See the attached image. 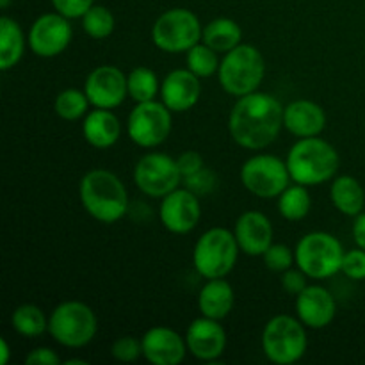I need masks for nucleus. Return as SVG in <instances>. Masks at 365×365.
<instances>
[{
    "label": "nucleus",
    "instance_id": "412c9836",
    "mask_svg": "<svg viewBox=\"0 0 365 365\" xmlns=\"http://www.w3.org/2000/svg\"><path fill=\"white\" fill-rule=\"evenodd\" d=\"M327 114L310 100H294L284 110V127L296 138H314L324 130Z\"/></svg>",
    "mask_w": 365,
    "mask_h": 365
},
{
    "label": "nucleus",
    "instance_id": "c756f323",
    "mask_svg": "<svg viewBox=\"0 0 365 365\" xmlns=\"http://www.w3.org/2000/svg\"><path fill=\"white\" fill-rule=\"evenodd\" d=\"M89 98L86 95V91H81V89H64L57 95L56 102H53V110L59 118L66 121H75L81 120L82 116L88 114L89 109Z\"/></svg>",
    "mask_w": 365,
    "mask_h": 365
},
{
    "label": "nucleus",
    "instance_id": "ea45409f",
    "mask_svg": "<svg viewBox=\"0 0 365 365\" xmlns=\"http://www.w3.org/2000/svg\"><path fill=\"white\" fill-rule=\"evenodd\" d=\"M27 365H59L61 359L53 349L50 348H36L25 356L24 360Z\"/></svg>",
    "mask_w": 365,
    "mask_h": 365
},
{
    "label": "nucleus",
    "instance_id": "2f4dec72",
    "mask_svg": "<svg viewBox=\"0 0 365 365\" xmlns=\"http://www.w3.org/2000/svg\"><path fill=\"white\" fill-rule=\"evenodd\" d=\"M187 70L198 75L200 78H207L220 70V61H217V52L210 48L205 43H196L191 50H187Z\"/></svg>",
    "mask_w": 365,
    "mask_h": 365
},
{
    "label": "nucleus",
    "instance_id": "f704fd0d",
    "mask_svg": "<svg viewBox=\"0 0 365 365\" xmlns=\"http://www.w3.org/2000/svg\"><path fill=\"white\" fill-rule=\"evenodd\" d=\"M341 273L349 280H365V250L355 248L344 253Z\"/></svg>",
    "mask_w": 365,
    "mask_h": 365
},
{
    "label": "nucleus",
    "instance_id": "a211bd4d",
    "mask_svg": "<svg viewBox=\"0 0 365 365\" xmlns=\"http://www.w3.org/2000/svg\"><path fill=\"white\" fill-rule=\"evenodd\" d=\"M335 312V298L321 285H307L305 291L296 296V314L305 327L321 330L334 321Z\"/></svg>",
    "mask_w": 365,
    "mask_h": 365
},
{
    "label": "nucleus",
    "instance_id": "20e7f679",
    "mask_svg": "<svg viewBox=\"0 0 365 365\" xmlns=\"http://www.w3.org/2000/svg\"><path fill=\"white\" fill-rule=\"evenodd\" d=\"M264 75H266V63L262 53L253 45H245V43L225 53L217 70L221 88L228 95L237 98L257 91L262 84Z\"/></svg>",
    "mask_w": 365,
    "mask_h": 365
},
{
    "label": "nucleus",
    "instance_id": "bb28decb",
    "mask_svg": "<svg viewBox=\"0 0 365 365\" xmlns=\"http://www.w3.org/2000/svg\"><path fill=\"white\" fill-rule=\"evenodd\" d=\"M11 324L21 337L27 339H36L48 330V319H46L45 312L32 303H24L14 309L13 316H11Z\"/></svg>",
    "mask_w": 365,
    "mask_h": 365
},
{
    "label": "nucleus",
    "instance_id": "a19ab883",
    "mask_svg": "<svg viewBox=\"0 0 365 365\" xmlns=\"http://www.w3.org/2000/svg\"><path fill=\"white\" fill-rule=\"evenodd\" d=\"M353 239H355L359 248L365 250V212H360L355 217V223H353Z\"/></svg>",
    "mask_w": 365,
    "mask_h": 365
},
{
    "label": "nucleus",
    "instance_id": "9d476101",
    "mask_svg": "<svg viewBox=\"0 0 365 365\" xmlns=\"http://www.w3.org/2000/svg\"><path fill=\"white\" fill-rule=\"evenodd\" d=\"M291 180L287 163L269 153L250 157L241 168L242 185L259 198H278Z\"/></svg>",
    "mask_w": 365,
    "mask_h": 365
},
{
    "label": "nucleus",
    "instance_id": "6e6552de",
    "mask_svg": "<svg viewBox=\"0 0 365 365\" xmlns=\"http://www.w3.org/2000/svg\"><path fill=\"white\" fill-rule=\"evenodd\" d=\"M98 321L89 305L82 302H63L48 317V331L64 348H84L95 339Z\"/></svg>",
    "mask_w": 365,
    "mask_h": 365
},
{
    "label": "nucleus",
    "instance_id": "5701e85b",
    "mask_svg": "<svg viewBox=\"0 0 365 365\" xmlns=\"http://www.w3.org/2000/svg\"><path fill=\"white\" fill-rule=\"evenodd\" d=\"M234 289L225 278H212L202 287L198 294V307L202 316L210 319H225L234 309Z\"/></svg>",
    "mask_w": 365,
    "mask_h": 365
},
{
    "label": "nucleus",
    "instance_id": "f257e3e1",
    "mask_svg": "<svg viewBox=\"0 0 365 365\" xmlns=\"http://www.w3.org/2000/svg\"><path fill=\"white\" fill-rule=\"evenodd\" d=\"M284 110L280 100L267 93L253 91L239 96L228 118L232 139L242 148H266L284 127Z\"/></svg>",
    "mask_w": 365,
    "mask_h": 365
},
{
    "label": "nucleus",
    "instance_id": "c9c22d12",
    "mask_svg": "<svg viewBox=\"0 0 365 365\" xmlns=\"http://www.w3.org/2000/svg\"><path fill=\"white\" fill-rule=\"evenodd\" d=\"M184 180H185V187H187L189 191L195 192L196 196H205L209 195V192L214 189V185H216V175H214L212 171L202 168L198 173L191 175V177H185Z\"/></svg>",
    "mask_w": 365,
    "mask_h": 365
},
{
    "label": "nucleus",
    "instance_id": "1a4fd4ad",
    "mask_svg": "<svg viewBox=\"0 0 365 365\" xmlns=\"http://www.w3.org/2000/svg\"><path fill=\"white\" fill-rule=\"evenodd\" d=\"M203 27L192 11L175 7L155 20L152 27V41L157 48L168 53H182L200 43Z\"/></svg>",
    "mask_w": 365,
    "mask_h": 365
},
{
    "label": "nucleus",
    "instance_id": "4be33fe9",
    "mask_svg": "<svg viewBox=\"0 0 365 365\" xmlns=\"http://www.w3.org/2000/svg\"><path fill=\"white\" fill-rule=\"evenodd\" d=\"M82 134L86 141L95 148H110L116 145L121 134L120 120L110 113V109H93L86 114L84 123H82Z\"/></svg>",
    "mask_w": 365,
    "mask_h": 365
},
{
    "label": "nucleus",
    "instance_id": "393cba45",
    "mask_svg": "<svg viewBox=\"0 0 365 365\" xmlns=\"http://www.w3.org/2000/svg\"><path fill=\"white\" fill-rule=\"evenodd\" d=\"M25 50V36L16 20L0 18V70L7 71L20 63Z\"/></svg>",
    "mask_w": 365,
    "mask_h": 365
},
{
    "label": "nucleus",
    "instance_id": "dca6fc26",
    "mask_svg": "<svg viewBox=\"0 0 365 365\" xmlns=\"http://www.w3.org/2000/svg\"><path fill=\"white\" fill-rule=\"evenodd\" d=\"M189 353L202 362H216L227 348V331L217 319L198 317L185 331Z\"/></svg>",
    "mask_w": 365,
    "mask_h": 365
},
{
    "label": "nucleus",
    "instance_id": "58836bf2",
    "mask_svg": "<svg viewBox=\"0 0 365 365\" xmlns=\"http://www.w3.org/2000/svg\"><path fill=\"white\" fill-rule=\"evenodd\" d=\"M177 164L182 173V178L191 177V175L198 173L203 168V157L198 152H195V150H189V152H184L178 157Z\"/></svg>",
    "mask_w": 365,
    "mask_h": 365
},
{
    "label": "nucleus",
    "instance_id": "cd10ccee",
    "mask_svg": "<svg viewBox=\"0 0 365 365\" xmlns=\"http://www.w3.org/2000/svg\"><path fill=\"white\" fill-rule=\"evenodd\" d=\"M310 207H312V198L307 191V185H289L278 196V210H280V216L287 221L305 220L310 212Z\"/></svg>",
    "mask_w": 365,
    "mask_h": 365
},
{
    "label": "nucleus",
    "instance_id": "4c0bfd02",
    "mask_svg": "<svg viewBox=\"0 0 365 365\" xmlns=\"http://www.w3.org/2000/svg\"><path fill=\"white\" fill-rule=\"evenodd\" d=\"M307 274L302 269H287L284 271V277H282V287L292 296H298L299 292H303L307 289Z\"/></svg>",
    "mask_w": 365,
    "mask_h": 365
},
{
    "label": "nucleus",
    "instance_id": "b1692460",
    "mask_svg": "<svg viewBox=\"0 0 365 365\" xmlns=\"http://www.w3.org/2000/svg\"><path fill=\"white\" fill-rule=\"evenodd\" d=\"M330 196L335 209L344 216L356 217L360 212H364L365 191L362 184L351 175H341L335 178L331 182Z\"/></svg>",
    "mask_w": 365,
    "mask_h": 365
},
{
    "label": "nucleus",
    "instance_id": "9b49d317",
    "mask_svg": "<svg viewBox=\"0 0 365 365\" xmlns=\"http://www.w3.org/2000/svg\"><path fill=\"white\" fill-rule=\"evenodd\" d=\"M171 110L164 102H139L128 114V138L141 148H155L171 134Z\"/></svg>",
    "mask_w": 365,
    "mask_h": 365
},
{
    "label": "nucleus",
    "instance_id": "2eb2a0df",
    "mask_svg": "<svg viewBox=\"0 0 365 365\" xmlns=\"http://www.w3.org/2000/svg\"><path fill=\"white\" fill-rule=\"evenodd\" d=\"M159 217L164 228L170 230L171 234H189L191 230H195L202 217L198 196L189 191L187 187H177L163 198Z\"/></svg>",
    "mask_w": 365,
    "mask_h": 365
},
{
    "label": "nucleus",
    "instance_id": "c85d7f7f",
    "mask_svg": "<svg viewBox=\"0 0 365 365\" xmlns=\"http://www.w3.org/2000/svg\"><path fill=\"white\" fill-rule=\"evenodd\" d=\"M159 91V78H157L155 71L150 68L138 66L128 73V95L138 103L155 100Z\"/></svg>",
    "mask_w": 365,
    "mask_h": 365
},
{
    "label": "nucleus",
    "instance_id": "f03ea898",
    "mask_svg": "<svg viewBox=\"0 0 365 365\" xmlns=\"http://www.w3.org/2000/svg\"><path fill=\"white\" fill-rule=\"evenodd\" d=\"M78 198L93 220L113 225L128 210V195L118 175L107 170H91L78 184Z\"/></svg>",
    "mask_w": 365,
    "mask_h": 365
},
{
    "label": "nucleus",
    "instance_id": "79ce46f5",
    "mask_svg": "<svg viewBox=\"0 0 365 365\" xmlns=\"http://www.w3.org/2000/svg\"><path fill=\"white\" fill-rule=\"evenodd\" d=\"M9 362V346L6 339H0V364Z\"/></svg>",
    "mask_w": 365,
    "mask_h": 365
},
{
    "label": "nucleus",
    "instance_id": "f8f14e48",
    "mask_svg": "<svg viewBox=\"0 0 365 365\" xmlns=\"http://www.w3.org/2000/svg\"><path fill=\"white\" fill-rule=\"evenodd\" d=\"M182 173L177 159L164 153H146L134 168V182L143 195L150 198H164L178 187Z\"/></svg>",
    "mask_w": 365,
    "mask_h": 365
},
{
    "label": "nucleus",
    "instance_id": "aec40b11",
    "mask_svg": "<svg viewBox=\"0 0 365 365\" xmlns=\"http://www.w3.org/2000/svg\"><path fill=\"white\" fill-rule=\"evenodd\" d=\"M234 234L241 252L250 257L264 255L273 245V225L267 216L257 210H248L239 216Z\"/></svg>",
    "mask_w": 365,
    "mask_h": 365
},
{
    "label": "nucleus",
    "instance_id": "7c9ffc66",
    "mask_svg": "<svg viewBox=\"0 0 365 365\" xmlns=\"http://www.w3.org/2000/svg\"><path fill=\"white\" fill-rule=\"evenodd\" d=\"M116 21L114 14L106 6H93L88 13L82 16V29L86 34L93 39H106L114 32Z\"/></svg>",
    "mask_w": 365,
    "mask_h": 365
},
{
    "label": "nucleus",
    "instance_id": "4468645a",
    "mask_svg": "<svg viewBox=\"0 0 365 365\" xmlns=\"http://www.w3.org/2000/svg\"><path fill=\"white\" fill-rule=\"evenodd\" d=\"M84 91L96 109H116L128 95V77L120 68L103 64L88 75Z\"/></svg>",
    "mask_w": 365,
    "mask_h": 365
},
{
    "label": "nucleus",
    "instance_id": "f3484780",
    "mask_svg": "<svg viewBox=\"0 0 365 365\" xmlns=\"http://www.w3.org/2000/svg\"><path fill=\"white\" fill-rule=\"evenodd\" d=\"M143 356L153 365H178L189 351L185 339L166 327H153L143 335Z\"/></svg>",
    "mask_w": 365,
    "mask_h": 365
},
{
    "label": "nucleus",
    "instance_id": "6ab92c4d",
    "mask_svg": "<svg viewBox=\"0 0 365 365\" xmlns=\"http://www.w3.org/2000/svg\"><path fill=\"white\" fill-rule=\"evenodd\" d=\"M200 95H202L200 77L185 68L170 71L160 84V96L164 106L171 113H184L192 109L198 103Z\"/></svg>",
    "mask_w": 365,
    "mask_h": 365
},
{
    "label": "nucleus",
    "instance_id": "72a5a7b5",
    "mask_svg": "<svg viewBox=\"0 0 365 365\" xmlns=\"http://www.w3.org/2000/svg\"><path fill=\"white\" fill-rule=\"evenodd\" d=\"M110 353L120 362H135L143 355V344L139 339L130 337V335H123V337L116 339L113 342Z\"/></svg>",
    "mask_w": 365,
    "mask_h": 365
},
{
    "label": "nucleus",
    "instance_id": "7ed1b4c3",
    "mask_svg": "<svg viewBox=\"0 0 365 365\" xmlns=\"http://www.w3.org/2000/svg\"><path fill=\"white\" fill-rule=\"evenodd\" d=\"M287 168L291 178L302 185H321L331 180L339 170V153L324 139L299 138L287 155Z\"/></svg>",
    "mask_w": 365,
    "mask_h": 365
},
{
    "label": "nucleus",
    "instance_id": "a878e982",
    "mask_svg": "<svg viewBox=\"0 0 365 365\" xmlns=\"http://www.w3.org/2000/svg\"><path fill=\"white\" fill-rule=\"evenodd\" d=\"M202 39L216 52L227 53L241 45L242 31L237 21L230 20V18H216L203 27Z\"/></svg>",
    "mask_w": 365,
    "mask_h": 365
},
{
    "label": "nucleus",
    "instance_id": "ddd939ff",
    "mask_svg": "<svg viewBox=\"0 0 365 365\" xmlns=\"http://www.w3.org/2000/svg\"><path fill=\"white\" fill-rule=\"evenodd\" d=\"M73 29L70 18L61 13H45L36 18L29 31V46L38 57H56L63 53L71 43Z\"/></svg>",
    "mask_w": 365,
    "mask_h": 365
},
{
    "label": "nucleus",
    "instance_id": "39448f33",
    "mask_svg": "<svg viewBox=\"0 0 365 365\" xmlns=\"http://www.w3.org/2000/svg\"><path fill=\"white\" fill-rule=\"evenodd\" d=\"M241 248L237 245L234 232L227 228H210L196 241L192 250V264L200 277L212 280L225 278L232 269Z\"/></svg>",
    "mask_w": 365,
    "mask_h": 365
},
{
    "label": "nucleus",
    "instance_id": "473e14b6",
    "mask_svg": "<svg viewBox=\"0 0 365 365\" xmlns=\"http://www.w3.org/2000/svg\"><path fill=\"white\" fill-rule=\"evenodd\" d=\"M262 259L267 269L274 271V273H284V271L291 269L292 264L296 262L294 252L285 245H271Z\"/></svg>",
    "mask_w": 365,
    "mask_h": 365
},
{
    "label": "nucleus",
    "instance_id": "e433bc0d",
    "mask_svg": "<svg viewBox=\"0 0 365 365\" xmlns=\"http://www.w3.org/2000/svg\"><path fill=\"white\" fill-rule=\"evenodd\" d=\"M52 6L57 13L75 20V18L84 16L95 6V0H52Z\"/></svg>",
    "mask_w": 365,
    "mask_h": 365
},
{
    "label": "nucleus",
    "instance_id": "37998d69",
    "mask_svg": "<svg viewBox=\"0 0 365 365\" xmlns=\"http://www.w3.org/2000/svg\"><path fill=\"white\" fill-rule=\"evenodd\" d=\"M66 365H73V364H81V365H86L88 362H86V360H77V359H70V360H66V362H64Z\"/></svg>",
    "mask_w": 365,
    "mask_h": 365
},
{
    "label": "nucleus",
    "instance_id": "423d86ee",
    "mask_svg": "<svg viewBox=\"0 0 365 365\" xmlns=\"http://www.w3.org/2000/svg\"><path fill=\"white\" fill-rule=\"evenodd\" d=\"M344 253L337 237L328 232H310L296 245V266L309 278L324 280L341 273Z\"/></svg>",
    "mask_w": 365,
    "mask_h": 365
},
{
    "label": "nucleus",
    "instance_id": "0eeeda50",
    "mask_svg": "<svg viewBox=\"0 0 365 365\" xmlns=\"http://www.w3.org/2000/svg\"><path fill=\"white\" fill-rule=\"evenodd\" d=\"M305 324L292 316L271 317L262 330V351L277 365H291L307 353Z\"/></svg>",
    "mask_w": 365,
    "mask_h": 365
}]
</instances>
